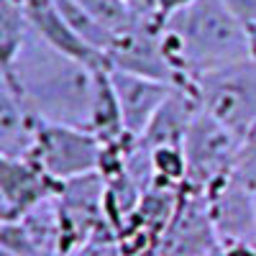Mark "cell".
Masks as SVG:
<instances>
[{"mask_svg":"<svg viewBox=\"0 0 256 256\" xmlns=\"http://www.w3.org/2000/svg\"><path fill=\"white\" fill-rule=\"evenodd\" d=\"M198 108L238 138L256 123V62L244 59L192 80Z\"/></svg>","mask_w":256,"mask_h":256,"instance_id":"3","label":"cell"},{"mask_svg":"<svg viewBox=\"0 0 256 256\" xmlns=\"http://www.w3.org/2000/svg\"><path fill=\"white\" fill-rule=\"evenodd\" d=\"M220 256H256V241H238L220 246Z\"/></svg>","mask_w":256,"mask_h":256,"instance_id":"20","label":"cell"},{"mask_svg":"<svg viewBox=\"0 0 256 256\" xmlns=\"http://www.w3.org/2000/svg\"><path fill=\"white\" fill-rule=\"evenodd\" d=\"M159 36L187 92L200 74L248 59V31L228 13L223 0H192L162 20Z\"/></svg>","mask_w":256,"mask_h":256,"instance_id":"2","label":"cell"},{"mask_svg":"<svg viewBox=\"0 0 256 256\" xmlns=\"http://www.w3.org/2000/svg\"><path fill=\"white\" fill-rule=\"evenodd\" d=\"M26 16H28V26L31 31L49 44L52 49H56L59 54L70 56L80 64H84L88 70H108V59L100 52L90 49L84 41L70 28V24L62 18V13L56 10L54 0H41V3H31L26 6Z\"/></svg>","mask_w":256,"mask_h":256,"instance_id":"9","label":"cell"},{"mask_svg":"<svg viewBox=\"0 0 256 256\" xmlns=\"http://www.w3.org/2000/svg\"><path fill=\"white\" fill-rule=\"evenodd\" d=\"M238 136L212 120L208 113L198 108L192 116L187 134L182 138V152L187 159V182L195 192H205L226 180L233 172V162L238 154Z\"/></svg>","mask_w":256,"mask_h":256,"instance_id":"5","label":"cell"},{"mask_svg":"<svg viewBox=\"0 0 256 256\" xmlns=\"http://www.w3.org/2000/svg\"><path fill=\"white\" fill-rule=\"evenodd\" d=\"M192 0H154V8H156V16L159 20H166L172 13L182 10L184 6H190Z\"/></svg>","mask_w":256,"mask_h":256,"instance_id":"19","label":"cell"},{"mask_svg":"<svg viewBox=\"0 0 256 256\" xmlns=\"http://www.w3.org/2000/svg\"><path fill=\"white\" fill-rule=\"evenodd\" d=\"M223 6L228 8V13L241 20V24L248 28V26H256V0H223Z\"/></svg>","mask_w":256,"mask_h":256,"instance_id":"18","label":"cell"},{"mask_svg":"<svg viewBox=\"0 0 256 256\" xmlns=\"http://www.w3.org/2000/svg\"><path fill=\"white\" fill-rule=\"evenodd\" d=\"M195 113H198V102L192 98V92L174 88L172 95L164 100V105L152 118V123L146 126V131L138 136L136 146L144 148V152H154L159 146H182L187 126Z\"/></svg>","mask_w":256,"mask_h":256,"instance_id":"11","label":"cell"},{"mask_svg":"<svg viewBox=\"0 0 256 256\" xmlns=\"http://www.w3.org/2000/svg\"><path fill=\"white\" fill-rule=\"evenodd\" d=\"M36 126V116L28 110L8 74L0 70V156H28Z\"/></svg>","mask_w":256,"mask_h":256,"instance_id":"10","label":"cell"},{"mask_svg":"<svg viewBox=\"0 0 256 256\" xmlns=\"http://www.w3.org/2000/svg\"><path fill=\"white\" fill-rule=\"evenodd\" d=\"M77 3L90 10L100 24H105L113 34H126L131 28H152V26H141L131 8L126 6V0H77Z\"/></svg>","mask_w":256,"mask_h":256,"instance_id":"15","label":"cell"},{"mask_svg":"<svg viewBox=\"0 0 256 256\" xmlns=\"http://www.w3.org/2000/svg\"><path fill=\"white\" fill-rule=\"evenodd\" d=\"M210 226L216 230L220 246L256 241V208H254V190L238 182L233 174L212 184L205 192Z\"/></svg>","mask_w":256,"mask_h":256,"instance_id":"6","label":"cell"},{"mask_svg":"<svg viewBox=\"0 0 256 256\" xmlns=\"http://www.w3.org/2000/svg\"><path fill=\"white\" fill-rule=\"evenodd\" d=\"M159 31L162 28H131L126 34H118L108 56H105L108 70H120L128 74H138L182 88L180 74L174 72L169 56L164 54Z\"/></svg>","mask_w":256,"mask_h":256,"instance_id":"7","label":"cell"},{"mask_svg":"<svg viewBox=\"0 0 256 256\" xmlns=\"http://www.w3.org/2000/svg\"><path fill=\"white\" fill-rule=\"evenodd\" d=\"M254 208H256V187H254Z\"/></svg>","mask_w":256,"mask_h":256,"instance_id":"23","label":"cell"},{"mask_svg":"<svg viewBox=\"0 0 256 256\" xmlns=\"http://www.w3.org/2000/svg\"><path fill=\"white\" fill-rule=\"evenodd\" d=\"M230 174L251 190L256 187V123L238 141V154H236V162H233Z\"/></svg>","mask_w":256,"mask_h":256,"instance_id":"17","label":"cell"},{"mask_svg":"<svg viewBox=\"0 0 256 256\" xmlns=\"http://www.w3.org/2000/svg\"><path fill=\"white\" fill-rule=\"evenodd\" d=\"M248 59L256 62V26H248Z\"/></svg>","mask_w":256,"mask_h":256,"instance_id":"21","label":"cell"},{"mask_svg":"<svg viewBox=\"0 0 256 256\" xmlns=\"http://www.w3.org/2000/svg\"><path fill=\"white\" fill-rule=\"evenodd\" d=\"M6 74L36 120L90 131L95 70L59 54L28 31Z\"/></svg>","mask_w":256,"mask_h":256,"instance_id":"1","label":"cell"},{"mask_svg":"<svg viewBox=\"0 0 256 256\" xmlns=\"http://www.w3.org/2000/svg\"><path fill=\"white\" fill-rule=\"evenodd\" d=\"M28 16L20 0H0V70H8L28 36Z\"/></svg>","mask_w":256,"mask_h":256,"instance_id":"14","label":"cell"},{"mask_svg":"<svg viewBox=\"0 0 256 256\" xmlns=\"http://www.w3.org/2000/svg\"><path fill=\"white\" fill-rule=\"evenodd\" d=\"M90 134L102 146H116L123 141H131L126 136L120 105L113 92V84L108 70L95 72V95H92V110H90Z\"/></svg>","mask_w":256,"mask_h":256,"instance_id":"12","label":"cell"},{"mask_svg":"<svg viewBox=\"0 0 256 256\" xmlns=\"http://www.w3.org/2000/svg\"><path fill=\"white\" fill-rule=\"evenodd\" d=\"M148 159H152L154 187L159 182H164V187L187 182V159L182 146H159L154 152H148Z\"/></svg>","mask_w":256,"mask_h":256,"instance_id":"16","label":"cell"},{"mask_svg":"<svg viewBox=\"0 0 256 256\" xmlns=\"http://www.w3.org/2000/svg\"><path fill=\"white\" fill-rule=\"evenodd\" d=\"M108 77H110L113 92L120 105L126 136L131 141H138V136L146 131V126L156 116V110L164 105V100L172 95L174 84L138 77V74H128L120 70H108Z\"/></svg>","mask_w":256,"mask_h":256,"instance_id":"8","label":"cell"},{"mask_svg":"<svg viewBox=\"0 0 256 256\" xmlns=\"http://www.w3.org/2000/svg\"><path fill=\"white\" fill-rule=\"evenodd\" d=\"M24 6H31V3H41V0H20Z\"/></svg>","mask_w":256,"mask_h":256,"instance_id":"22","label":"cell"},{"mask_svg":"<svg viewBox=\"0 0 256 256\" xmlns=\"http://www.w3.org/2000/svg\"><path fill=\"white\" fill-rule=\"evenodd\" d=\"M102 144L88 131V128L62 126V123H41L36 126V138L31 146L28 159L52 177L64 184L70 180L92 174L100 169Z\"/></svg>","mask_w":256,"mask_h":256,"instance_id":"4","label":"cell"},{"mask_svg":"<svg viewBox=\"0 0 256 256\" xmlns=\"http://www.w3.org/2000/svg\"><path fill=\"white\" fill-rule=\"evenodd\" d=\"M54 6L62 13V18L70 24V28L84 41V44L95 52H100L102 56H108L118 34H113L105 24H100V20L90 10H84L77 0H54Z\"/></svg>","mask_w":256,"mask_h":256,"instance_id":"13","label":"cell"}]
</instances>
